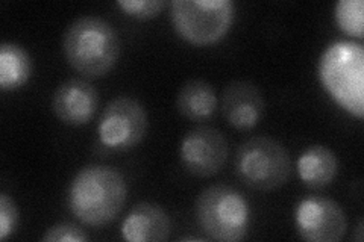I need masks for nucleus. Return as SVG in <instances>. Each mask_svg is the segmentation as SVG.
<instances>
[{
    "mask_svg": "<svg viewBox=\"0 0 364 242\" xmlns=\"http://www.w3.org/2000/svg\"><path fill=\"white\" fill-rule=\"evenodd\" d=\"M99 108V91L79 77L67 79L52 97L56 119L67 126H84L93 120Z\"/></svg>",
    "mask_w": 364,
    "mask_h": 242,
    "instance_id": "nucleus-10",
    "label": "nucleus"
},
{
    "mask_svg": "<svg viewBox=\"0 0 364 242\" xmlns=\"http://www.w3.org/2000/svg\"><path fill=\"white\" fill-rule=\"evenodd\" d=\"M355 239H357L358 242H361V241H363V221H360V223H358V227H357V236H355Z\"/></svg>",
    "mask_w": 364,
    "mask_h": 242,
    "instance_id": "nucleus-20",
    "label": "nucleus"
},
{
    "mask_svg": "<svg viewBox=\"0 0 364 242\" xmlns=\"http://www.w3.org/2000/svg\"><path fill=\"white\" fill-rule=\"evenodd\" d=\"M196 218L210 239L237 242L246 238L250 226V206L245 195L232 187L213 185L196 200Z\"/></svg>",
    "mask_w": 364,
    "mask_h": 242,
    "instance_id": "nucleus-4",
    "label": "nucleus"
},
{
    "mask_svg": "<svg viewBox=\"0 0 364 242\" xmlns=\"http://www.w3.org/2000/svg\"><path fill=\"white\" fill-rule=\"evenodd\" d=\"M179 241H181V242H184V241H203V238H198V236H184V238H181Z\"/></svg>",
    "mask_w": 364,
    "mask_h": 242,
    "instance_id": "nucleus-21",
    "label": "nucleus"
},
{
    "mask_svg": "<svg viewBox=\"0 0 364 242\" xmlns=\"http://www.w3.org/2000/svg\"><path fill=\"white\" fill-rule=\"evenodd\" d=\"M41 241L43 242H58V241L84 242V241H88V235L77 224L64 221L46 230Z\"/></svg>",
    "mask_w": 364,
    "mask_h": 242,
    "instance_id": "nucleus-19",
    "label": "nucleus"
},
{
    "mask_svg": "<svg viewBox=\"0 0 364 242\" xmlns=\"http://www.w3.org/2000/svg\"><path fill=\"white\" fill-rule=\"evenodd\" d=\"M363 0H338L334 6V20L338 29L343 31L346 35L364 38L363 25Z\"/></svg>",
    "mask_w": 364,
    "mask_h": 242,
    "instance_id": "nucleus-16",
    "label": "nucleus"
},
{
    "mask_svg": "<svg viewBox=\"0 0 364 242\" xmlns=\"http://www.w3.org/2000/svg\"><path fill=\"white\" fill-rule=\"evenodd\" d=\"M167 4L164 0H117V6L135 18H152L164 9Z\"/></svg>",
    "mask_w": 364,
    "mask_h": 242,
    "instance_id": "nucleus-17",
    "label": "nucleus"
},
{
    "mask_svg": "<svg viewBox=\"0 0 364 242\" xmlns=\"http://www.w3.org/2000/svg\"><path fill=\"white\" fill-rule=\"evenodd\" d=\"M234 167L246 187L272 191L289 180L291 158L279 141L270 136H254L238 145Z\"/></svg>",
    "mask_w": 364,
    "mask_h": 242,
    "instance_id": "nucleus-5",
    "label": "nucleus"
},
{
    "mask_svg": "<svg viewBox=\"0 0 364 242\" xmlns=\"http://www.w3.org/2000/svg\"><path fill=\"white\" fill-rule=\"evenodd\" d=\"M294 227L310 242H337L348 230V218L337 202L323 195H309L294 207Z\"/></svg>",
    "mask_w": 364,
    "mask_h": 242,
    "instance_id": "nucleus-8",
    "label": "nucleus"
},
{
    "mask_svg": "<svg viewBox=\"0 0 364 242\" xmlns=\"http://www.w3.org/2000/svg\"><path fill=\"white\" fill-rule=\"evenodd\" d=\"M149 119L141 103L128 96L111 100L97 124V140L111 152H127L139 145L147 133Z\"/></svg>",
    "mask_w": 364,
    "mask_h": 242,
    "instance_id": "nucleus-7",
    "label": "nucleus"
},
{
    "mask_svg": "<svg viewBox=\"0 0 364 242\" xmlns=\"http://www.w3.org/2000/svg\"><path fill=\"white\" fill-rule=\"evenodd\" d=\"M32 75V61L25 48L16 43L0 45V88L14 91L28 84Z\"/></svg>",
    "mask_w": 364,
    "mask_h": 242,
    "instance_id": "nucleus-15",
    "label": "nucleus"
},
{
    "mask_svg": "<svg viewBox=\"0 0 364 242\" xmlns=\"http://www.w3.org/2000/svg\"><path fill=\"white\" fill-rule=\"evenodd\" d=\"M127 199V180L109 165L81 168L67 188L68 211L87 226H105L116 220Z\"/></svg>",
    "mask_w": 364,
    "mask_h": 242,
    "instance_id": "nucleus-1",
    "label": "nucleus"
},
{
    "mask_svg": "<svg viewBox=\"0 0 364 242\" xmlns=\"http://www.w3.org/2000/svg\"><path fill=\"white\" fill-rule=\"evenodd\" d=\"M63 52L76 72L87 77H100L117 64L122 43L117 31L107 20L82 16L65 29Z\"/></svg>",
    "mask_w": 364,
    "mask_h": 242,
    "instance_id": "nucleus-2",
    "label": "nucleus"
},
{
    "mask_svg": "<svg viewBox=\"0 0 364 242\" xmlns=\"http://www.w3.org/2000/svg\"><path fill=\"white\" fill-rule=\"evenodd\" d=\"M178 156L181 165L191 176L211 177L225 167L230 156V145L220 131L210 126H199L182 136Z\"/></svg>",
    "mask_w": 364,
    "mask_h": 242,
    "instance_id": "nucleus-9",
    "label": "nucleus"
},
{
    "mask_svg": "<svg viewBox=\"0 0 364 242\" xmlns=\"http://www.w3.org/2000/svg\"><path fill=\"white\" fill-rule=\"evenodd\" d=\"M176 108L182 117L191 121H205L218 109V94L207 80L190 79L179 88Z\"/></svg>",
    "mask_w": 364,
    "mask_h": 242,
    "instance_id": "nucleus-14",
    "label": "nucleus"
},
{
    "mask_svg": "<svg viewBox=\"0 0 364 242\" xmlns=\"http://www.w3.org/2000/svg\"><path fill=\"white\" fill-rule=\"evenodd\" d=\"M170 18L182 40L211 45L222 41L232 28L235 4L232 0H173Z\"/></svg>",
    "mask_w": 364,
    "mask_h": 242,
    "instance_id": "nucleus-6",
    "label": "nucleus"
},
{
    "mask_svg": "<svg viewBox=\"0 0 364 242\" xmlns=\"http://www.w3.org/2000/svg\"><path fill=\"white\" fill-rule=\"evenodd\" d=\"M18 227V209L8 194H0V239L5 241L16 233Z\"/></svg>",
    "mask_w": 364,
    "mask_h": 242,
    "instance_id": "nucleus-18",
    "label": "nucleus"
},
{
    "mask_svg": "<svg viewBox=\"0 0 364 242\" xmlns=\"http://www.w3.org/2000/svg\"><path fill=\"white\" fill-rule=\"evenodd\" d=\"M321 85L337 105L357 119L364 117V48L338 40L328 44L317 62Z\"/></svg>",
    "mask_w": 364,
    "mask_h": 242,
    "instance_id": "nucleus-3",
    "label": "nucleus"
},
{
    "mask_svg": "<svg viewBox=\"0 0 364 242\" xmlns=\"http://www.w3.org/2000/svg\"><path fill=\"white\" fill-rule=\"evenodd\" d=\"M296 171L304 185L321 189L331 185L338 172V160L331 148L322 144L306 147L296 160Z\"/></svg>",
    "mask_w": 364,
    "mask_h": 242,
    "instance_id": "nucleus-13",
    "label": "nucleus"
},
{
    "mask_svg": "<svg viewBox=\"0 0 364 242\" xmlns=\"http://www.w3.org/2000/svg\"><path fill=\"white\" fill-rule=\"evenodd\" d=\"M220 108L225 120L235 129H252L264 115V97L249 80H232L222 93Z\"/></svg>",
    "mask_w": 364,
    "mask_h": 242,
    "instance_id": "nucleus-11",
    "label": "nucleus"
},
{
    "mask_svg": "<svg viewBox=\"0 0 364 242\" xmlns=\"http://www.w3.org/2000/svg\"><path fill=\"white\" fill-rule=\"evenodd\" d=\"M172 230L170 216L161 206L149 202L136 203L124 216L120 235L128 242H161Z\"/></svg>",
    "mask_w": 364,
    "mask_h": 242,
    "instance_id": "nucleus-12",
    "label": "nucleus"
}]
</instances>
